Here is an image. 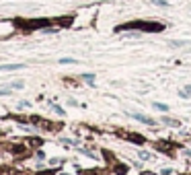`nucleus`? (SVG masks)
I'll return each instance as SVG.
<instances>
[{
  "label": "nucleus",
  "mask_w": 191,
  "mask_h": 175,
  "mask_svg": "<svg viewBox=\"0 0 191 175\" xmlns=\"http://www.w3.org/2000/svg\"><path fill=\"white\" fill-rule=\"evenodd\" d=\"M127 29H142V31H154V33H158V31H162L164 27L160 23H142V21H136V23L121 25V27H117L115 31H127Z\"/></svg>",
  "instance_id": "1"
},
{
  "label": "nucleus",
  "mask_w": 191,
  "mask_h": 175,
  "mask_svg": "<svg viewBox=\"0 0 191 175\" xmlns=\"http://www.w3.org/2000/svg\"><path fill=\"white\" fill-rule=\"evenodd\" d=\"M132 117H136L138 122H144V124H148V126H154V119L152 117H146V116H142V113H130Z\"/></svg>",
  "instance_id": "2"
},
{
  "label": "nucleus",
  "mask_w": 191,
  "mask_h": 175,
  "mask_svg": "<svg viewBox=\"0 0 191 175\" xmlns=\"http://www.w3.org/2000/svg\"><path fill=\"white\" fill-rule=\"evenodd\" d=\"M25 68L23 64H0V70H6V72H11V70H21Z\"/></svg>",
  "instance_id": "3"
},
{
  "label": "nucleus",
  "mask_w": 191,
  "mask_h": 175,
  "mask_svg": "<svg viewBox=\"0 0 191 175\" xmlns=\"http://www.w3.org/2000/svg\"><path fill=\"white\" fill-rule=\"evenodd\" d=\"M127 138L132 140V142H136V144H144V136H140V134H130Z\"/></svg>",
  "instance_id": "4"
},
{
  "label": "nucleus",
  "mask_w": 191,
  "mask_h": 175,
  "mask_svg": "<svg viewBox=\"0 0 191 175\" xmlns=\"http://www.w3.org/2000/svg\"><path fill=\"white\" fill-rule=\"evenodd\" d=\"M162 122H164V124H169V126H175V128H179V126H181L179 119H173V117H162Z\"/></svg>",
  "instance_id": "5"
},
{
  "label": "nucleus",
  "mask_w": 191,
  "mask_h": 175,
  "mask_svg": "<svg viewBox=\"0 0 191 175\" xmlns=\"http://www.w3.org/2000/svg\"><path fill=\"white\" fill-rule=\"evenodd\" d=\"M181 97H185V99H189V97H191V87H189V84H187V87H185V89H181Z\"/></svg>",
  "instance_id": "6"
},
{
  "label": "nucleus",
  "mask_w": 191,
  "mask_h": 175,
  "mask_svg": "<svg viewBox=\"0 0 191 175\" xmlns=\"http://www.w3.org/2000/svg\"><path fill=\"white\" fill-rule=\"evenodd\" d=\"M154 107H156V109H160V111H169V105H164V103H154Z\"/></svg>",
  "instance_id": "7"
},
{
  "label": "nucleus",
  "mask_w": 191,
  "mask_h": 175,
  "mask_svg": "<svg viewBox=\"0 0 191 175\" xmlns=\"http://www.w3.org/2000/svg\"><path fill=\"white\" fill-rule=\"evenodd\" d=\"M84 81L89 84H95V74H84Z\"/></svg>",
  "instance_id": "8"
},
{
  "label": "nucleus",
  "mask_w": 191,
  "mask_h": 175,
  "mask_svg": "<svg viewBox=\"0 0 191 175\" xmlns=\"http://www.w3.org/2000/svg\"><path fill=\"white\" fill-rule=\"evenodd\" d=\"M152 4H158V6H167L169 2H167V0H152Z\"/></svg>",
  "instance_id": "9"
},
{
  "label": "nucleus",
  "mask_w": 191,
  "mask_h": 175,
  "mask_svg": "<svg viewBox=\"0 0 191 175\" xmlns=\"http://www.w3.org/2000/svg\"><path fill=\"white\" fill-rule=\"evenodd\" d=\"M60 62H62V64H74L76 60H72V58H62V60H60Z\"/></svg>",
  "instance_id": "10"
},
{
  "label": "nucleus",
  "mask_w": 191,
  "mask_h": 175,
  "mask_svg": "<svg viewBox=\"0 0 191 175\" xmlns=\"http://www.w3.org/2000/svg\"><path fill=\"white\" fill-rule=\"evenodd\" d=\"M25 151V146H12V152H23Z\"/></svg>",
  "instance_id": "11"
},
{
  "label": "nucleus",
  "mask_w": 191,
  "mask_h": 175,
  "mask_svg": "<svg viewBox=\"0 0 191 175\" xmlns=\"http://www.w3.org/2000/svg\"><path fill=\"white\" fill-rule=\"evenodd\" d=\"M140 159H144V161H148V159H150V154H148V152H140Z\"/></svg>",
  "instance_id": "12"
},
{
  "label": "nucleus",
  "mask_w": 191,
  "mask_h": 175,
  "mask_svg": "<svg viewBox=\"0 0 191 175\" xmlns=\"http://www.w3.org/2000/svg\"><path fill=\"white\" fill-rule=\"evenodd\" d=\"M54 109H56V111L60 113V116H64V109H62V107H58V105H54Z\"/></svg>",
  "instance_id": "13"
},
{
  "label": "nucleus",
  "mask_w": 191,
  "mask_h": 175,
  "mask_svg": "<svg viewBox=\"0 0 191 175\" xmlns=\"http://www.w3.org/2000/svg\"><path fill=\"white\" fill-rule=\"evenodd\" d=\"M162 175H173V171H171V169H164V171H162Z\"/></svg>",
  "instance_id": "14"
},
{
  "label": "nucleus",
  "mask_w": 191,
  "mask_h": 175,
  "mask_svg": "<svg viewBox=\"0 0 191 175\" xmlns=\"http://www.w3.org/2000/svg\"><path fill=\"white\" fill-rule=\"evenodd\" d=\"M2 95H8V93H6V91H0V97H2Z\"/></svg>",
  "instance_id": "15"
},
{
  "label": "nucleus",
  "mask_w": 191,
  "mask_h": 175,
  "mask_svg": "<svg viewBox=\"0 0 191 175\" xmlns=\"http://www.w3.org/2000/svg\"><path fill=\"white\" fill-rule=\"evenodd\" d=\"M62 175H66V173H62Z\"/></svg>",
  "instance_id": "16"
}]
</instances>
